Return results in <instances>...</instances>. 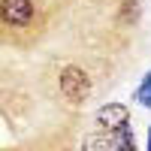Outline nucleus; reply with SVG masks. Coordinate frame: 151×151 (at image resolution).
Returning a JSON list of instances; mask_svg holds the SVG:
<instances>
[{
	"label": "nucleus",
	"mask_w": 151,
	"mask_h": 151,
	"mask_svg": "<svg viewBox=\"0 0 151 151\" xmlns=\"http://www.w3.org/2000/svg\"><path fill=\"white\" fill-rule=\"evenodd\" d=\"M112 151H136V142H133V133H130V124L112 130Z\"/></svg>",
	"instance_id": "nucleus-4"
},
{
	"label": "nucleus",
	"mask_w": 151,
	"mask_h": 151,
	"mask_svg": "<svg viewBox=\"0 0 151 151\" xmlns=\"http://www.w3.org/2000/svg\"><path fill=\"white\" fill-rule=\"evenodd\" d=\"M148 151H151V130H148Z\"/></svg>",
	"instance_id": "nucleus-7"
},
{
	"label": "nucleus",
	"mask_w": 151,
	"mask_h": 151,
	"mask_svg": "<svg viewBox=\"0 0 151 151\" xmlns=\"http://www.w3.org/2000/svg\"><path fill=\"white\" fill-rule=\"evenodd\" d=\"M82 151H112V136H106V133H91V136H85Z\"/></svg>",
	"instance_id": "nucleus-5"
},
{
	"label": "nucleus",
	"mask_w": 151,
	"mask_h": 151,
	"mask_svg": "<svg viewBox=\"0 0 151 151\" xmlns=\"http://www.w3.org/2000/svg\"><path fill=\"white\" fill-rule=\"evenodd\" d=\"M0 18L12 27H24L33 18V3L30 0H3L0 3Z\"/></svg>",
	"instance_id": "nucleus-2"
},
{
	"label": "nucleus",
	"mask_w": 151,
	"mask_h": 151,
	"mask_svg": "<svg viewBox=\"0 0 151 151\" xmlns=\"http://www.w3.org/2000/svg\"><path fill=\"white\" fill-rule=\"evenodd\" d=\"M136 97H139V103L151 109V73L145 76V82L139 85V91H136Z\"/></svg>",
	"instance_id": "nucleus-6"
},
{
	"label": "nucleus",
	"mask_w": 151,
	"mask_h": 151,
	"mask_svg": "<svg viewBox=\"0 0 151 151\" xmlns=\"http://www.w3.org/2000/svg\"><path fill=\"white\" fill-rule=\"evenodd\" d=\"M60 94H64L70 103H82V100L91 94L88 73L79 70V67H64V73H60Z\"/></svg>",
	"instance_id": "nucleus-1"
},
{
	"label": "nucleus",
	"mask_w": 151,
	"mask_h": 151,
	"mask_svg": "<svg viewBox=\"0 0 151 151\" xmlns=\"http://www.w3.org/2000/svg\"><path fill=\"white\" fill-rule=\"evenodd\" d=\"M97 121H100V127H106V130H118V127H124V124L130 121V112L121 103H106V106L97 109Z\"/></svg>",
	"instance_id": "nucleus-3"
}]
</instances>
